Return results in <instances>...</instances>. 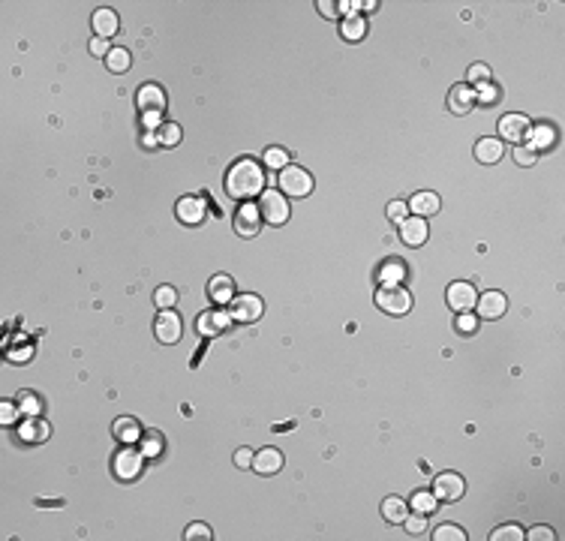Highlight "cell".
<instances>
[{
  "mask_svg": "<svg viewBox=\"0 0 565 541\" xmlns=\"http://www.w3.org/2000/svg\"><path fill=\"white\" fill-rule=\"evenodd\" d=\"M141 145H145L148 150L159 147V142H157V133H154V129H145V133H141Z\"/></svg>",
  "mask_w": 565,
  "mask_h": 541,
  "instance_id": "50",
  "label": "cell"
},
{
  "mask_svg": "<svg viewBox=\"0 0 565 541\" xmlns=\"http://www.w3.org/2000/svg\"><path fill=\"white\" fill-rule=\"evenodd\" d=\"M466 493V481H463L457 473H442L433 481V496L445 499V503H457V499Z\"/></svg>",
  "mask_w": 565,
  "mask_h": 541,
  "instance_id": "10",
  "label": "cell"
},
{
  "mask_svg": "<svg viewBox=\"0 0 565 541\" xmlns=\"http://www.w3.org/2000/svg\"><path fill=\"white\" fill-rule=\"evenodd\" d=\"M502 142L499 138H478L475 142V159L478 163H484V166H493V163H499L502 159Z\"/></svg>",
  "mask_w": 565,
  "mask_h": 541,
  "instance_id": "24",
  "label": "cell"
},
{
  "mask_svg": "<svg viewBox=\"0 0 565 541\" xmlns=\"http://www.w3.org/2000/svg\"><path fill=\"white\" fill-rule=\"evenodd\" d=\"M527 538L529 541H550V538H557V535H553L550 526H536V529H529V533H527Z\"/></svg>",
  "mask_w": 565,
  "mask_h": 541,
  "instance_id": "47",
  "label": "cell"
},
{
  "mask_svg": "<svg viewBox=\"0 0 565 541\" xmlns=\"http://www.w3.org/2000/svg\"><path fill=\"white\" fill-rule=\"evenodd\" d=\"M138 445H141V454H145V457H157L159 451H163V436H159L157 430H150V433L141 436Z\"/></svg>",
  "mask_w": 565,
  "mask_h": 541,
  "instance_id": "35",
  "label": "cell"
},
{
  "mask_svg": "<svg viewBox=\"0 0 565 541\" xmlns=\"http://www.w3.org/2000/svg\"><path fill=\"white\" fill-rule=\"evenodd\" d=\"M382 517H385L388 524H403V520L409 517V505L403 503L400 496H388V499H382Z\"/></svg>",
  "mask_w": 565,
  "mask_h": 541,
  "instance_id": "27",
  "label": "cell"
},
{
  "mask_svg": "<svg viewBox=\"0 0 565 541\" xmlns=\"http://www.w3.org/2000/svg\"><path fill=\"white\" fill-rule=\"evenodd\" d=\"M436 503H439V499L433 496V493H424V490H418V493L412 496V508H415L418 514H427V517L436 511Z\"/></svg>",
  "mask_w": 565,
  "mask_h": 541,
  "instance_id": "34",
  "label": "cell"
},
{
  "mask_svg": "<svg viewBox=\"0 0 565 541\" xmlns=\"http://www.w3.org/2000/svg\"><path fill=\"white\" fill-rule=\"evenodd\" d=\"M154 334L163 346H171L180 340V334H184V322H180V316L175 310H159V316L154 322Z\"/></svg>",
  "mask_w": 565,
  "mask_h": 541,
  "instance_id": "8",
  "label": "cell"
},
{
  "mask_svg": "<svg viewBox=\"0 0 565 541\" xmlns=\"http://www.w3.org/2000/svg\"><path fill=\"white\" fill-rule=\"evenodd\" d=\"M523 538H527V535H523V529L514 526V524L493 529V535H490V541H523Z\"/></svg>",
  "mask_w": 565,
  "mask_h": 541,
  "instance_id": "36",
  "label": "cell"
},
{
  "mask_svg": "<svg viewBox=\"0 0 565 541\" xmlns=\"http://www.w3.org/2000/svg\"><path fill=\"white\" fill-rule=\"evenodd\" d=\"M106 64H108V69H112V73H127L129 64H133V55H129L127 48H112V52H108V57H106Z\"/></svg>",
  "mask_w": 565,
  "mask_h": 541,
  "instance_id": "30",
  "label": "cell"
},
{
  "mask_svg": "<svg viewBox=\"0 0 565 541\" xmlns=\"http://www.w3.org/2000/svg\"><path fill=\"white\" fill-rule=\"evenodd\" d=\"M208 298L214 301V304H220V307L231 304V298H235V283H231V277L229 274L210 277L208 280Z\"/></svg>",
  "mask_w": 565,
  "mask_h": 541,
  "instance_id": "16",
  "label": "cell"
},
{
  "mask_svg": "<svg viewBox=\"0 0 565 541\" xmlns=\"http://www.w3.org/2000/svg\"><path fill=\"white\" fill-rule=\"evenodd\" d=\"M427 235H430V229H427V219L424 217H406V219H400V240L406 247H421V244H427Z\"/></svg>",
  "mask_w": 565,
  "mask_h": 541,
  "instance_id": "14",
  "label": "cell"
},
{
  "mask_svg": "<svg viewBox=\"0 0 565 541\" xmlns=\"http://www.w3.org/2000/svg\"><path fill=\"white\" fill-rule=\"evenodd\" d=\"M385 214H388V219H394V223H400V219H406V214H409V205L406 202H391L388 208H385Z\"/></svg>",
  "mask_w": 565,
  "mask_h": 541,
  "instance_id": "45",
  "label": "cell"
},
{
  "mask_svg": "<svg viewBox=\"0 0 565 541\" xmlns=\"http://www.w3.org/2000/svg\"><path fill=\"white\" fill-rule=\"evenodd\" d=\"M527 142H529V147L536 150V154H538V150H550L553 145H557V127H550V124H536V127L529 129V138H527Z\"/></svg>",
  "mask_w": 565,
  "mask_h": 541,
  "instance_id": "23",
  "label": "cell"
},
{
  "mask_svg": "<svg viewBox=\"0 0 565 541\" xmlns=\"http://www.w3.org/2000/svg\"><path fill=\"white\" fill-rule=\"evenodd\" d=\"M157 142H159V147H175L178 142H180V127L178 124H163L157 129Z\"/></svg>",
  "mask_w": 565,
  "mask_h": 541,
  "instance_id": "31",
  "label": "cell"
},
{
  "mask_svg": "<svg viewBox=\"0 0 565 541\" xmlns=\"http://www.w3.org/2000/svg\"><path fill=\"white\" fill-rule=\"evenodd\" d=\"M529 129H532V120L527 115H517L511 112L499 120V142L506 138V142H514V145H523L529 138Z\"/></svg>",
  "mask_w": 565,
  "mask_h": 541,
  "instance_id": "7",
  "label": "cell"
},
{
  "mask_svg": "<svg viewBox=\"0 0 565 541\" xmlns=\"http://www.w3.org/2000/svg\"><path fill=\"white\" fill-rule=\"evenodd\" d=\"M175 214L184 226H199V223H205L208 205H205V199H199V196H184V199H178Z\"/></svg>",
  "mask_w": 565,
  "mask_h": 541,
  "instance_id": "12",
  "label": "cell"
},
{
  "mask_svg": "<svg viewBox=\"0 0 565 541\" xmlns=\"http://www.w3.org/2000/svg\"><path fill=\"white\" fill-rule=\"evenodd\" d=\"M48 433H52V427H48V421H43L39 415L27 418L24 424L18 427V436H22L24 442H30V445H36V442H45V439H48Z\"/></svg>",
  "mask_w": 565,
  "mask_h": 541,
  "instance_id": "22",
  "label": "cell"
},
{
  "mask_svg": "<svg viewBox=\"0 0 565 541\" xmlns=\"http://www.w3.org/2000/svg\"><path fill=\"white\" fill-rule=\"evenodd\" d=\"M403 277H406V265H403L400 259H385V262L379 265V280H382V286H400Z\"/></svg>",
  "mask_w": 565,
  "mask_h": 541,
  "instance_id": "26",
  "label": "cell"
},
{
  "mask_svg": "<svg viewBox=\"0 0 565 541\" xmlns=\"http://www.w3.org/2000/svg\"><path fill=\"white\" fill-rule=\"evenodd\" d=\"M18 415H22V409H18V403H9V400H3V403H0V421H3L6 427H9V424H15Z\"/></svg>",
  "mask_w": 565,
  "mask_h": 541,
  "instance_id": "42",
  "label": "cell"
},
{
  "mask_svg": "<svg viewBox=\"0 0 565 541\" xmlns=\"http://www.w3.org/2000/svg\"><path fill=\"white\" fill-rule=\"evenodd\" d=\"M472 106H475V94H472L469 85H454L448 90V112L451 115H469Z\"/></svg>",
  "mask_w": 565,
  "mask_h": 541,
  "instance_id": "17",
  "label": "cell"
},
{
  "mask_svg": "<svg viewBox=\"0 0 565 541\" xmlns=\"http://www.w3.org/2000/svg\"><path fill=\"white\" fill-rule=\"evenodd\" d=\"M361 6H364L367 13H373V9H379V3H376V0H367V3H361Z\"/></svg>",
  "mask_w": 565,
  "mask_h": 541,
  "instance_id": "52",
  "label": "cell"
},
{
  "mask_svg": "<svg viewBox=\"0 0 565 541\" xmlns=\"http://www.w3.org/2000/svg\"><path fill=\"white\" fill-rule=\"evenodd\" d=\"M466 78H469V87L472 85H484V82H490V66L487 64H472L469 66V73H466Z\"/></svg>",
  "mask_w": 565,
  "mask_h": 541,
  "instance_id": "39",
  "label": "cell"
},
{
  "mask_svg": "<svg viewBox=\"0 0 565 541\" xmlns=\"http://www.w3.org/2000/svg\"><path fill=\"white\" fill-rule=\"evenodd\" d=\"M436 541H466V533H463L460 526H451V524H442L436 526V533H433Z\"/></svg>",
  "mask_w": 565,
  "mask_h": 541,
  "instance_id": "37",
  "label": "cell"
},
{
  "mask_svg": "<svg viewBox=\"0 0 565 541\" xmlns=\"http://www.w3.org/2000/svg\"><path fill=\"white\" fill-rule=\"evenodd\" d=\"M214 533H210V526L208 524H189L187 529H184V538L187 541H196V538H210Z\"/></svg>",
  "mask_w": 565,
  "mask_h": 541,
  "instance_id": "44",
  "label": "cell"
},
{
  "mask_svg": "<svg viewBox=\"0 0 565 541\" xmlns=\"http://www.w3.org/2000/svg\"><path fill=\"white\" fill-rule=\"evenodd\" d=\"M259 210L268 226H282L289 219V199L280 189H265L259 196Z\"/></svg>",
  "mask_w": 565,
  "mask_h": 541,
  "instance_id": "3",
  "label": "cell"
},
{
  "mask_svg": "<svg viewBox=\"0 0 565 541\" xmlns=\"http://www.w3.org/2000/svg\"><path fill=\"white\" fill-rule=\"evenodd\" d=\"M253 451H250V448H238L235 451V466H241V469H247V466H253Z\"/></svg>",
  "mask_w": 565,
  "mask_h": 541,
  "instance_id": "48",
  "label": "cell"
},
{
  "mask_svg": "<svg viewBox=\"0 0 565 541\" xmlns=\"http://www.w3.org/2000/svg\"><path fill=\"white\" fill-rule=\"evenodd\" d=\"M475 304H478V316L481 319H499L508 310V298L502 292H484V295H478Z\"/></svg>",
  "mask_w": 565,
  "mask_h": 541,
  "instance_id": "18",
  "label": "cell"
},
{
  "mask_svg": "<svg viewBox=\"0 0 565 541\" xmlns=\"http://www.w3.org/2000/svg\"><path fill=\"white\" fill-rule=\"evenodd\" d=\"M454 325H457V331H460L463 337H469V334H475L478 319L472 316V313H460V316H457V322H454Z\"/></svg>",
  "mask_w": 565,
  "mask_h": 541,
  "instance_id": "43",
  "label": "cell"
},
{
  "mask_svg": "<svg viewBox=\"0 0 565 541\" xmlns=\"http://www.w3.org/2000/svg\"><path fill=\"white\" fill-rule=\"evenodd\" d=\"M9 358H13V361H27L30 358V349H22V352L15 349V352H9Z\"/></svg>",
  "mask_w": 565,
  "mask_h": 541,
  "instance_id": "51",
  "label": "cell"
},
{
  "mask_svg": "<svg viewBox=\"0 0 565 541\" xmlns=\"http://www.w3.org/2000/svg\"><path fill=\"white\" fill-rule=\"evenodd\" d=\"M141 463H145V454L127 445V448H120L117 454H115L112 473H115V478H120V481H133V478L141 473Z\"/></svg>",
  "mask_w": 565,
  "mask_h": 541,
  "instance_id": "6",
  "label": "cell"
},
{
  "mask_svg": "<svg viewBox=\"0 0 565 541\" xmlns=\"http://www.w3.org/2000/svg\"><path fill=\"white\" fill-rule=\"evenodd\" d=\"M262 210H259V205H253V202H244L238 208V214H235V232L241 235V238H256L259 235V229H262Z\"/></svg>",
  "mask_w": 565,
  "mask_h": 541,
  "instance_id": "9",
  "label": "cell"
},
{
  "mask_svg": "<svg viewBox=\"0 0 565 541\" xmlns=\"http://www.w3.org/2000/svg\"><path fill=\"white\" fill-rule=\"evenodd\" d=\"M112 433H115V439H117L120 445H136V442H141L145 430H141V424H138L133 415H120V418L115 421Z\"/></svg>",
  "mask_w": 565,
  "mask_h": 541,
  "instance_id": "15",
  "label": "cell"
},
{
  "mask_svg": "<svg viewBox=\"0 0 565 541\" xmlns=\"http://www.w3.org/2000/svg\"><path fill=\"white\" fill-rule=\"evenodd\" d=\"M406 205H409V210H412L415 217L427 219V217H433V214L439 210V196H436V193H415Z\"/></svg>",
  "mask_w": 565,
  "mask_h": 541,
  "instance_id": "25",
  "label": "cell"
},
{
  "mask_svg": "<svg viewBox=\"0 0 565 541\" xmlns=\"http://www.w3.org/2000/svg\"><path fill=\"white\" fill-rule=\"evenodd\" d=\"M376 307L388 316H403L412 310V295L403 286H382L376 292Z\"/></svg>",
  "mask_w": 565,
  "mask_h": 541,
  "instance_id": "4",
  "label": "cell"
},
{
  "mask_svg": "<svg viewBox=\"0 0 565 541\" xmlns=\"http://www.w3.org/2000/svg\"><path fill=\"white\" fill-rule=\"evenodd\" d=\"M265 166L282 172V168L289 166V150H286V147H268V150H265Z\"/></svg>",
  "mask_w": 565,
  "mask_h": 541,
  "instance_id": "33",
  "label": "cell"
},
{
  "mask_svg": "<svg viewBox=\"0 0 565 541\" xmlns=\"http://www.w3.org/2000/svg\"><path fill=\"white\" fill-rule=\"evenodd\" d=\"M478 292H475V286L472 283H466V280H457V283H451L448 286V292H445V298H448V307L451 310H457V313H469L472 307H475V298Z\"/></svg>",
  "mask_w": 565,
  "mask_h": 541,
  "instance_id": "11",
  "label": "cell"
},
{
  "mask_svg": "<svg viewBox=\"0 0 565 541\" xmlns=\"http://www.w3.org/2000/svg\"><path fill=\"white\" fill-rule=\"evenodd\" d=\"M18 409H22V415L24 418H34V415H39L43 412V403H39V397L34 394V391H18Z\"/></svg>",
  "mask_w": 565,
  "mask_h": 541,
  "instance_id": "29",
  "label": "cell"
},
{
  "mask_svg": "<svg viewBox=\"0 0 565 541\" xmlns=\"http://www.w3.org/2000/svg\"><path fill=\"white\" fill-rule=\"evenodd\" d=\"M90 27L96 30V36H103V39H108V36H115L117 34V27H120V22H117V15H115V9H106V6H99L94 15H90Z\"/></svg>",
  "mask_w": 565,
  "mask_h": 541,
  "instance_id": "21",
  "label": "cell"
},
{
  "mask_svg": "<svg viewBox=\"0 0 565 541\" xmlns=\"http://www.w3.org/2000/svg\"><path fill=\"white\" fill-rule=\"evenodd\" d=\"M340 34H343V39H346V43H361V39L367 36V22H364V18H361L358 13H355V15H346V22H343Z\"/></svg>",
  "mask_w": 565,
  "mask_h": 541,
  "instance_id": "28",
  "label": "cell"
},
{
  "mask_svg": "<svg viewBox=\"0 0 565 541\" xmlns=\"http://www.w3.org/2000/svg\"><path fill=\"white\" fill-rule=\"evenodd\" d=\"M403 526H406L409 535H424V529H427V514H409L403 520Z\"/></svg>",
  "mask_w": 565,
  "mask_h": 541,
  "instance_id": "40",
  "label": "cell"
},
{
  "mask_svg": "<svg viewBox=\"0 0 565 541\" xmlns=\"http://www.w3.org/2000/svg\"><path fill=\"white\" fill-rule=\"evenodd\" d=\"M536 159H538V154L529 145H517V147H514V163H517V166H532Z\"/></svg>",
  "mask_w": 565,
  "mask_h": 541,
  "instance_id": "41",
  "label": "cell"
},
{
  "mask_svg": "<svg viewBox=\"0 0 565 541\" xmlns=\"http://www.w3.org/2000/svg\"><path fill=\"white\" fill-rule=\"evenodd\" d=\"M108 52H112L108 39H103V36H94V39H90V55H96V57H108Z\"/></svg>",
  "mask_w": 565,
  "mask_h": 541,
  "instance_id": "46",
  "label": "cell"
},
{
  "mask_svg": "<svg viewBox=\"0 0 565 541\" xmlns=\"http://www.w3.org/2000/svg\"><path fill=\"white\" fill-rule=\"evenodd\" d=\"M277 180H280V193L289 196V199H307L313 193V175L307 172V168H301V166L289 163L277 175Z\"/></svg>",
  "mask_w": 565,
  "mask_h": 541,
  "instance_id": "2",
  "label": "cell"
},
{
  "mask_svg": "<svg viewBox=\"0 0 565 541\" xmlns=\"http://www.w3.org/2000/svg\"><path fill=\"white\" fill-rule=\"evenodd\" d=\"M262 313H265V304H262L259 295H235L229 304L231 322H241V325L256 322V319H262Z\"/></svg>",
  "mask_w": 565,
  "mask_h": 541,
  "instance_id": "5",
  "label": "cell"
},
{
  "mask_svg": "<svg viewBox=\"0 0 565 541\" xmlns=\"http://www.w3.org/2000/svg\"><path fill=\"white\" fill-rule=\"evenodd\" d=\"M138 112L141 115H163L166 112V94L159 85H141L136 94Z\"/></svg>",
  "mask_w": 565,
  "mask_h": 541,
  "instance_id": "13",
  "label": "cell"
},
{
  "mask_svg": "<svg viewBox=\"0 0 565 541\" xmlns=\"http://www.w3.org/2000/svg\"><path fill=\"white\" fill-rule=\"evenodd\" d=\"M253 469L259 475H277L282 469V451L280 448H259V454L253 457Z\"/></svg>",
  "mask_w": 565,
  "mask_h": 541,
  "instance_id": "19",
  "label": "cell"
},
{
  "mask_svg": "<svg viewBox=\"0 0 565 541\" xmlns=\"http://www.w3.org/2000/svg\"><path fill=\"white\" fill-rule=\"evenodd\" d=\"M319 13L322 15H325V18H337V13H340V9H337V3H331V0H319Z\"/></svg>",
  "mask_w": 565,
  "mask_h": 541,
  "instance_id": "49",
  "label": "cell"
},
{
  "mask_svg": "<svg viewBox=\"0 0 565 541\" xmlns=\"http://www.w3.org/2000/svg\"><path fill=\"white\" fill-rule=\"evenodd\" d=\"M226 193L229 199H256L265 193V172L256 159H238L226 172Z\"/></svg>",
  "mask_w": 565,
  "mask_h": 541,
  "instance_id": "1",
  "label": "cell"
},
{
  "mask_svg": "<svg viewBox=\"0 0 565 541\" xmlns=\"http://www.w3.org/2000/svg\"><path fill=\"white\" fill-rule=\"evenodd\" d=\"M472 94H475V103H481V106H493V103H496V99L502 96V90H499L496 85H493V82H484V85H478L475 90H472Z\"/></svg>",
  "mask_w": 565,
  "mask_h": 541,
  "instance_id": "32",
  "label": "cell"
},
{
  "mask_svg": "<svg viewBox=\"0 0 565 541\" xmlns=\"http://www.w3.org/2000/svg\"><path fill=\"white\" fill-rule=\"evenodd\" d=\"M229 325H231V316L223 313V310H214V313H201V316H199V322H196V328H199V334H201V337L223 334V331H226Z\"/></svg>",
  "mask_w": 565,
  "mask_h": 541,
  "instance_id": "20",
  "label": "cell"
},
{
  "mask_svg": "<svg viewBox=\"0 0 565 541\" xmlns=\"http://www.w3.org/2000/svg\"><path fill=\"white\" fill-rule=\"evenodd\" d=\"M154 301H157V307H159V310H171V307L178 304V292H175L171 286H159V289H157V295H154Z\"/></svg>",
  "mask_w": 565,
  "mask_h": 541,
  "instance_id": "38",
  "label": "cell"
}]
</instances>
